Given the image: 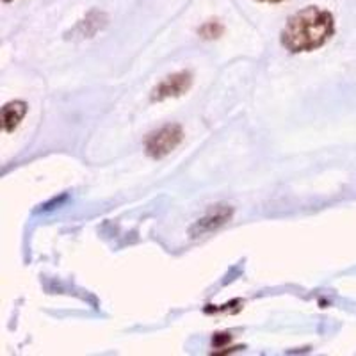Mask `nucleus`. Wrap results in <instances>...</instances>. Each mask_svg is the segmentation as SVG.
Returning a JSON list of instances; mask_svg holds the SVG:
<instances>
[{"mask_svg": "<svg viewBox=\"0 0 356 356\" xmlns=\"http://www.w3.org/2000/svg\"><path fill=\"white\" fill-rule=\"evenodd\" d=\"M333 33L335 20L332 13L316 6H308L289 18L287 25L282 31V43L294 54L312 52L328 43Z\"/></svg>", "mask_w": 356, "mask_h": 356, "instance_id": "1", "label": "nucleus"}, {"mask_svg": "<svg viewBox=\"0 0 356 356\" xmlns=\"http://www.w3.org/2000/svg\"><path fill=\"white\" fill-rule=\"evenodd\" d=\"M184 139L182 127L180 125H166L152 134L146 141V154L152 159H162L177 148Z\"/></svg>", "mask_w": 356, "mask_h": 356, "instance_id": "2", "label": "nucleus"}, {"mask_svg": "<svg viewBox=\"0 0 356 356\" xmlns=\"http://www.w3.org/2000/svg\"><path fill=\"white\" fill-rule=\"evenodd\" d=\"M193 84V75L189 72H178L166 77L162 82H159L155 86L154 93H152V100L154 102H162L166 98H177L182 97L184 93H187Z\"/></svg>", "mask_w": 356, "mask_h": 356, "instance_id": "3", "label": "nucleus"}, {"mask_svg": "<svg viewBox=\"0 0 356 356\" xmlns=\"http://www.w3.org/2000/svg\"><path fill=\"white\" fill-rule=\"evenodd\" d=\"M232 214H234V211H232L230 207H216V209H212L209 214L200 218L198 221L193 225L191 235H193V237H200V235L211 234V232L218 230V228H221L222 225L232 218Z\"/></svg>", "mask_w": 356, "mask_h": 356, "instance_id": "4", "label": "nucleus"}, {"mask_svg": "<svg viewBox=\"0 0 356 356\" xmlns=\"http://www.w3.org/2000/svg\"><path fill=\"white\" fill-rule=\"evenodd\" d=\"M27 114V106L25 102H9L2 107V129L4 132H13L20 125L24 116Z\"/></svg>", "mask_w": 356, "mask_h": 356, "instance_id": "5", "label": "nucleus"}, {"mask_svg": "<svg viewBox=\"0 0 356 356\" xmlns=\"http://www.w3.org/2000/svg\"><path fill=\"white\" fill-rule=\"evenodd\" d=\"M222 33V27L218 24V22H207L202 29H200V34L207 40H211V38H218L219 34Z\"/></svg>", "mask_w": 356, "mask_h": 356, "instance_id": "6", "label": "nucleus"}, {"mask_svg": "<svg viewBox=\"0 0 356 356\" xmlns=\"http://www.w3.org/2000/svg\"><path fill=\"white\" fill-rule=\"evenodd\" d=\"M260 2H273V4H278V2H284V0H260Z\"/></svg>", "mask_w": 356, "mask_h": 356, "instance_id": "7", "label": "nucleus"}, {"mask_svg": "<svg viewBox=\"0 0 356 356\" xmlns=\"http://www.w3.org/2000/svg\"><path fill=\"white\" fill-rule=\"evenodd\" d=\"M4 2H11V0H4Z\"/></svg>", "mask_w": 356, "mask_h": 356, "instance_id": "8", "label": "nucleus"}]
</instances>
